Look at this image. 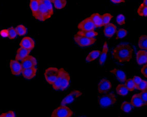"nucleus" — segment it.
Returning <instances> with one entry per match:
<instances>
[{"instance_id": "4be33fe9", "label": "nucleus", "mask_w": 147, "mask_h": 117, "mask_svg": "<svg viewBox=\"0 0 147 117\" xmlns=\"http://www.w3.org/2000/svg\"><path fill=\"white\" fill-rule=\"evenodd\" d=\"M93 21L96 28H99L104 26V24L102 20L101 15L98 13H94L90 17Z\"/></svg>"}, {"instance_id": "473e14b6", "label": "nucleus", "mask_w": 147, "mask_h": 117, "mask_svg": "<svg viewBox=\"0 0 147 117\" xmlns=\"http://www.w3.org/2000/svg\"><path fill=\"white\" fill-rule=\"evenodd\" d=\"M116 39L117 40L121 39L127 37V31L124 28H120L119 30L116 31Z\"/></svg>"}, {"instance_id": "79ce46f5", "label": "nucleus", "mask_w": 147, "mask_h": 117, "mask_svg": "<svg viewBox=\"0 0 147 117\" xmlns=\"http://www.w3.org/2000/svg\"><path fill=\"white\" fill-rule=\"evenodd\" d=\"M132 80H133V81L134 82V84H135V86H136V85H137L138 84L140 83L142 79L140 76H134Z\"/></svg>"}, {"instance_id": "cd10ccee", "label": "nucleus", "mask_w": 147, "mask_h": 117, "mask_svg": "<svg viewBox=\"0 0 147 117\" xmlns=\"http://www.w3.org/2000/svg\"><path fill=\"white\" fill-rule=\"evenodd\" d=\"M54 7L57 10L64 9L67 5V0H55L53 2Z\"/></svg>"}, {"instance_id": "f03ea898", "label": "nucleus", "mask_w": 147, "mask_h": 117, "mask_svg": "<svg viewBox=\"0 0 147 117\" xmlns=\"http://www.w3.org/2000/svg\"><path fill=\"white\" fill-rule=\"evenodd\" d=\"M117 99L114 94H108L102 96L98 99V104L101 107L107 108L115 104Z\"/></svg>"}, {"instance_id": "0eeeda50", "label": "nucleus", "mask_w": 147, "mask_h": 117, "mask_svg": "<svg viewBox=\"0 0 147 117\" xmlns=\"http://www.w3.org/2000/svg\"><path fill=\"white\" fill-rule=\"evenodd\" d=\"M78 28L79 31H94L96 28V26L91 18L89 17L88 18L85 19L83 20L80 23H79L78 25Z\"/></svg>"}, {"instance_id": "393cba45", "label": "nucleus", "mask_w": 147, "mask_h": 117, "mask_svg": "<svg viewBox=\"0 0 147 117\" xmlns=\"http://www.w3.org/2000/svg\"><path fill=\"white\" fill-rule=\"evenodd\" d=\"M76 34L79 36L85 37L87 38H95L98 35V33L96 31H94V30L88 31H79L78 32H77Z\"/></svg>"}, {"instance_id": "f3484780", "label": "nucleus", "mask_w": 147, "mask_h": 117, "mask_svg": "<svg viewBox=\"0 0 147 117\" xmlns=\"http://www.w3.org/2000/svg\"><path fill=\"white\" fill-rule=\"evenodd\" d=\"M136 62L140 65L147 64V52L145 50H140L136 54Z\"/></svg>"}, {"instance_id": "ddd939ff", "label": "nucleus", "mask_w": 147, "mask_h": 117, "mask_svg": "<svg viewBox=\"0 0 147 117\" xmlns=\"http://www.w3.org/2000/svg\"><path fill=\"white\" fill-rule=\"evenodd\" d=\"M70 80L71 77L69 74L65 69L62 68V79L59 90L63 91L67 89L70 85Z\"/></svg>"}, {"instance_id": "c03bdc74", "label": "nucleus", "mask_w": 147, "mask_h": 117, "mask_svg": "<svg viewBox=\"0 0 147 117\" xmlns=\"http://www.w3.org/2000/svg\"><path fill=\"white\" fill-rule=\"evenodd\" d=\"M111 1L114 4H121L125 2V0H111Z\"/></svg>"}, {"instance_id": "2eb2a0df", "label": "nucleus", "mask_w": 147, "mask_h": 117, "mask_svg": "<svg viewBox=\"0 0 147 117\" xmlns=\"http://www.w3.org/2000/svg\"><path fill=\"white\" fill-rule=\"evenodd\" d=\"M37 68L35 67L23 69L22 74L24 78L28 80L32 79L36 76L37 74Z\"/></svg>"}, {"instance_id": "a19ab883", "label": "nucleus", "mask_w": 147, "mask_h": 117, "mask_svg": "<svg viewBox=\"0 0 147 117\" xmlns=\"http://www.w3.org/2000/svg\"><path fill=\"white\" fill-rule=\"evenodd\" d=\"M0 36L3 38H6L8 37V30L4 29L0 31Z\"/></svg>"}, {"instance_id": "6e6552de", "label": "nucleus", "mask_w": 147, "mask_h": 117, "mask_svg": "<svg viewBox=\"0 0 147 117\" xmlns=\"http://www.w3.org/2000/svg\"><path fill=\"white\" fill-rule=\"evenodd\" d=\"M82 94L83 93L78 90H73L63 98V100L61 101V104L66 105L67 104L72 103L77 98L81 97Z\"/></svg>"}, {"instance_id": "a878e982", "label": "nucleus", "mask_w": 147, "mask_h": 117, "mask_svg": "<svg viewBox=\"0 0 147 117\" xmlns=\"http://www.w3.org/2000/svg\"><path fill=\"white\" fill-rule=\"evenodd\" d=\"M117 94L120 96H125L129 93V90L124 84H119L116 87Z\"/></svg>"}, {"instance_id": "aec40b11", "label": "nucleus", "mask_w": 147, "mask_h": 117, "mask_svg": "<svg viewBox=\"0 0 147 117\" xmlns=\"http://www.w3.org/2000/svg\"><path fill=\"white\" fill-rule=\"evenodd\" d=\"M30 7L33 17L38 20L39 15V3L37 0H30Z\"/></svg>"}, {"instance_id": "c85d7f7f", "label": "nucleus", "mask_w": 147, "mask_h": 117, "mask_svg": "<svg viewBox=\"0 0 147 117\" xmlns=\"http://www.w3.org/2000/svg\"><path fill=\"white\" fill-rule=\"evenodd\" d=\"M137 13L140 17H147V6L144 4L143 3H141L140 6L137 9Z\"/></svg>"}, {"instance_id": "dca6fc26", "label": "nucleus", "mask_w": 147, "mask_h": 117, "mask_svg": "<svg viewBox=\"0 0 147 117\" xmlns=\"http://www.w3.org/2000/svg\"><path fill=\"white\" fill-rule=\"evenodd\" d=\"M131 104L133 106L136 108L142 107L144 106H146L147 103H145L141 99L139 94H135L133 96L131 100Z\"/></svg>"}, {"instance_id": "c9c22d12", "label": "nucleus", "mask_w": 147, "mask_h": 117, "mask_svg": "<svg viewBox=\"0 0 147 117\" xmlns=\"http://www.w3.org/2000/svg\"><path fill=\"white\" fill-rule=\"evenodd\" d=\"M8 38L10 40H14L16 38L17 36V33L16 30V28L11 27L8 28Z\"/></svg>"}, {"instance_id": "4468645a", "label": "nucleus", "mask_w": 147, "mask_h": 117, "mask_svg": "<svg viewBox=\"0 0 147 117\" xmlns=\"http://www.w3.org/2000/svg\"><path fill=\"white\" fill-rule=\"evenodd\" d=\"M117 31V27L113 23H109L104 26L103 29L104 36L107 38H112Z\"/></svg>"}, {"instance_id": "5701e85b", "label": "nucleus", "mask_w": 147, "mask_h": 117, "mask_svg": "<svg viewBox=\"0 0 147 117\" xmlns=\"http://www.w3.org/2000/svg\"><path fill=\"white\" fill-rule=\"evenodd\" d=\"M101 54V51L99 50H95L89 53L86 58V60L89 62L95 61L99 58Z\"/></svg>"}, {"instance_id": "39448f33", "label": "nucleus", "mask_w": 147, "mask_h": 117, "mask_svg": "<svg viewBox=\"0 0 147 117\" xmlns=\"http://www.w3.org/2000/svg\"><path fill=\"white\" fill-rule=\"evenodd\" d=\"M74 42L82 47L91 46L95 43L96 40L95 38H87L76 34L74 35Z\"/></svg>"}, {"instance_id": "6ab92c4d", "label": "nucleus", "mask_w": 147, "mask_h": 117, "mask_svg": "<svg viewBox=\"0 0 147 117\" xmlns=\"http://www.w3.org/2000/svg\"><path fill=\"white\" fill-rule=\"evenodd\" d=\"M30 51L24 49L23 47H20L17 49L16 56V60L18 61H22L23 59L28 56L30 54Z\"/></svg>"}, {"instance_id": "20e7f679", "label": "nucleus", "mask_w": 147, "mask_h": 117, "mask_svg": "<svg viewBox=\"0 0 147 117\" xmlns=\"http://www.w3.org/2000/svg\"><path fill=\"white\" fill-rule=\"evenodd\" d=\"M59 69L53 67L46 69L44 76L45 78L49 84L52 85L54 84L59 75Z\"/></svg>"}, {"instance_id": "f704fd0d", "label": "nucleus", "mask_w": 147, "mask_h": 117, "mask_svg": "<svg viewBox=\"0 0 147 117\" xmlns=\"http://www.w3.org/2000/svg\"><path fill=\"white\" fill-rule=\"evenodd\" d=\"M43 4L46 6V8L48 9L49 12L51 13L52 15H53L54 10L53 8V3L51 2L50 0H40Z\"/></svg>"}, {"instance_id": "e433bc0d", "label": "nucleus", "mask_w": 147, "mask_h": 117, "mask_svg": "<svg viewBox=\"0 0 147 117\" xmlns=\"http://www.w3.org/2000/svg\"><path fill=\"white\" fill-rule=\"evenodd\" d=\"M135 88L137 89V90H140V91L147 90V81L146 80H142L140 83L136 86Z\"/></svg>"}, {"instance_id": "f257e3e1", "label": "nucleus", "mask_w": 147, "mask_h": 117, "mask_svg": "<svg viewBox=\"0 0 147 117\" xmlns=\"http://www.w3.org/2000/svg\"><path fill=\"white\" fill-rule=\"evenodd\" d=\"M134 49L129 44H121L115 47L113 56L119 63L129 62L133 55Z\"/></svg>"}, {"instance_id": "a18cd8bd", "label": "nucleus", "mask_w": 147, "mask_h": 117, "mask_svg": "<svg viewBox=\"0 0 147 117\" xmlns=\"http://www.w3.org/2000/svg\"><path fill=\"white\" fill-rule=\"evenodd\" d=\"M143 3H144V4H145V5H147V0H144Z\"/></svg>"}, {"instance_id": "ea45409f", "label": "nucleus", "mask_w": 147, "mask_h": 117, "mask_svg": "<svg viewBox=\"0 0 147 117\" xmlns=\"http://www.w3.org/2000/svg\"><path fill=\"white\" fill-rule=\"evenodd\" d=\"M141 99L145 103H147V90H145L142 91V92L139 94Z\"/></svg>"}, {"instance_id": "9b49d317", "label": "nucleus", "mask_w": 147, "mask_h": 117, "mask_svg": "<svg viewBox=\"0 0 147 117\" xmlns=\"http://www.w3.org/2000/svg\"><path fill=\"white\" fill-rule=\"evenodd\" d=\"M21 65L22 68L26 69L32 68L37 65V61L35 57L28 55L26 58L21 61Z\"/></svg>"}, {"instance_id": "412c9836", "label": "nucleus", "mask_w": 147, "mask_h": 117, "mask_svg": "<svg viewBox=\"0 0 147 117\" xmlns=\"http://www.w3.org/2000/svg\"><path fill=\"white\" fill-rule=\"evenodd\" d=\"M109 53V46H108V43L107 42H105L103 45L102 51L101 52V54L100 55V58H99V64L100 65H104L106 60H107V54Z\"/></svg>"}, {"instance_id": "7c9ffc66", "label": "nucleus", "mask_w": 147, "mask_h": 117, "mask_svg": "<svg viewBox=\"0 0 147 117\" xmlns=\"http://www.w3.org/2000/svg\"><path fill=\"white\" fill-rule=\"evenodd\" d=\"M16 30L17 33V35L20 37L24 36L26 35L27 33V28L25 26L23 25H18L16 27Z\"/></svg>"}, {"instance_id": "7ed1b4c3", "label": "nucleus", "mask_w": 147, "mask_h": 117, "mask_svg": "<svg viewBox=\"0 0 147 117\" xmlns=\"http://www.w3.org/2000/svg\"><path fill=\"white\" fill-rule=\"evenodd\" d=\"M74 115L72 110L66 105H61L54 110L51 114L52 117H71Z\"/></svg>"}, {"instance_id": "f8f14e48", "label": "nucleus", "mask_w": 147, "mask_h": 117, "mask_svg": "<svg viewBox=\"0 0 147 117\" xmlns=\"http://www.w3.org/2000/svg\"><path fill=\"white\" fill-rule=\"evenodd\" d=\"M19 45L20 47H23L24 49L31 51L34 49L35 46V43L32 38L30 37H26L21 40Z\"/></svg>"}, {"instance_id": "1a4fd4ad", "label": "nucleus", "mask_w": 147, "mask_h": 117, "mask_svg": "<svg viewBox=\"0 0 147 117\" xmlns=\"http://www.w3.org/2000/svg\"><path fill=\"white\" fill-rule=\"evenodd\" d=\"M112 84L107 79H102L98 84V90L100 94H105L112 88Z\"/></svg>"}, {"instance_id": "b1692460", "label": "nucleus", "mask_w": 147, "mask_h": 117, "mask_svg": "<svg viewBox=\"0 0 147 117\" xmlns=\"http://www.w3.org/2000/svg\"><path fill=\"white\" fill-rule=\"evenodd\" d=\"M138 45L140 49L147 51V35H142L140 36L138 41Z\"/></svg>"}, {"instance_id": "423d86ee", "label": "nucleus", "mask_w": 147, "mask_h": 117, "mask_svg": "<svg viewBox=\"0 0 147 117\" xmlns=\"http://www.w3.org/2000/svg\"><path fill=\"white\" fill-rule=\"evenodd\" d=\"M39 3V15L38 20L41 22L46 21L51 18L52 15L49 12L40 0H37Z\"/></svg>"}, {"instance_id": "9d476101", "label": "nucleus", "mask_w": 147, "mask_h": 117, "mask_svg": "<svg viewBox=\"0 0 147 117\" xmlns=\"http://www.w3.org/2000/svg\"><path fill=\"white\" fill-rule=\"evenodd\" d=\"M9 68L13 75L19 76L22 73V67L21 64L17 60H11L9 62Z\"/></svg>"}, {"instance_id": "bb28decb", "label": "nucleus", "mask_w": 147, "mask_h": 117, "mask_svg": "<svg viewBox=\"0 0 147 117\" xmlns=\"http://www.w3.org/2000/svg\"><path fill=\"white\" fill-rule=\"evenodd\" d=\"M62 68H59L58 76H57L55 82L52 85V87L56 90H60V87H61V79H62Z\"/></svg>"}, {"instance_id": "a211bd4d", "label": "nucleus", "mask_w": 147, "mask_h": 117, "mask_svg": "<svg viewBox=\"0 0 147 117\" xmlns=\"http://www.w3.org/2000/svg\"><path fill=\"white\" fill-rule=\"evenodd\" d=\"M110 72L113 74L119 81L123 83L127 79V75L124 71L117 68H113L110 70Z\"/></svg>"}, {"instance_id": "c756f323", "label": "nucleus", "mask_w": 147, "mask_h": 117, "mask_svg": "<svg viewBox=\"0 0 147 117\" xmlns=\"http://www.w3.org/2000/svg\"><path fill=\"white\" fill-rule=\"evenodd\" d=\"M120 110L123 112L129 113L132 110V105L131 103L128 101L123 102L120 106Z\"/></svg>"}, {"instance_id": "2f4dec72", "label": "nucleus", "mask_w": 147, "mask_h": 117, "mask_svg": "<svg viewBox=\"0 0 147 117\" xmlns=\"http://www.w3.org/2000/svg\"><path fill=\"white\" fill-rule=\"evenodd\" d=\"M125 86L127 87L129 92H133L135 89V84L133 81L132 79H127L125 81Z\"/></svg>"}, {"instance_id": "72a5a7b5", "label": "nucleus", "mask_w": 147, "mask_h": 117, "mask_svg": "<svg viewBox=\"0 0 147 117\" xmlns=\"http://www.w3.org/2000/svg\"><path fill=\"white\" fill-rule=\"evenodd\" d=\"M113 18V15H112L109 13H106L104 15H102V20L103 21L104 26L106 25L107 24L110 23V22Z\"/></svg>"}, {"instance_id": "37998d69", "label": "nucleus", "mask_w": 147, "mask_h": 117, "mask_svg": "<svg viewBox=\"0 0 147 117\" xmlns=\"http://www.w3.org/2000/svg\"><path fill=\"white\" fill-rule=\"evenodd\" d=\"M140 72L147 78V64H145V65L142 67V68L141 69Z\"/></svg>"}, {"instance_id": "58836bf2", "label": "nucleus", "mask_w": 147, "mask_h": 117, "mask_svg": "<svg viewBox=\"0 0 147 117\" xmlns=\"http://www.w3.org/2000/svg\"><path fill=\"white\" fill-rule=\"evenodd\" d=\"M15 113L13 110H9L8 112L3 113L0 115V117H15Z\"/></svg>"}, {"instance_id": "4c0bfd02", "label": "nucleus", "mask_w": 147, "mask_h": 117, "mask_svg": "<svg viewBox=\"0 0 147 117\" xmlns=\"http://www.w3.org/2000/svg\"><path fill=\"white\" fill-rule=\"evenodd\" d=\"M116 22L119 25H124L125 24V17L122 14H120L117 15Z\"/></svg>"}, {"instance_id": "49530a36", "label": "nucleus", "mask_w": 147, "mask_h": 117, "mask_svg": "<svg viewBox=\"0 0 147 117\" xmlns=\"http://www.w3.org/2000/svg\"><path fill=\"white\" fill-rule=\"evenodd\" d=\"M50 1H51V2L52 3H53L54 1L55 0H50Z\"/></svg>"}]
</instances>
